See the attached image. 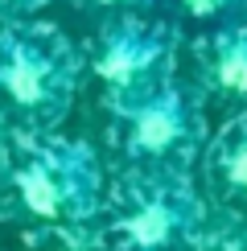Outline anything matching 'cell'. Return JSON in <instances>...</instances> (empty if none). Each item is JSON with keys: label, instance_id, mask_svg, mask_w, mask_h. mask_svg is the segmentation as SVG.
Listing matches in <instances>:
<instances>
[{"label": "cell", "instance_id": "52a82bcc", "mask_svg": "<svg viewBox=\"0 0 247 251\" xmlns=\"http://www.w3.org/2000/svg\"><path fill=\"white\" fill-rule=\"evenodd\" d=\"M198 91L226 103V116L247 111V25H222L198 58Z\"/></svg>", "mask_w": 247, "mask_h": 251}, {"label": "cell", "instance_id": "30bf717a", "mask_svg": "<svg viewBox=\"0 0 247 251\" xmlns=\"http://www.w3.org/2000/svg\"><path fill=\"white\" fill-rule=\"evenodd\" d=\"M95 4L99 8H111V17H120V13H136L144 0H95Z\"/></svg>", "mask_w": 247, "mask_h": 251}, {"label": "cell", "instance_id": "5b68a950", "mask_svg": "<svg viewBox=\"0 0 247 251\" xmlns=\"http://www.w3.org/2000/svg\"><path fill=\"white\" fill-rule=\"evenodd\" d=\"M87 75L103 91V111L148 95L177 78V29L140 13L107 17L87 54Z\"/></svg>", "mask_w": 247, "mask_h": 251}, {"label": "cell", "instance_id": "3957f363", "mask_svg": "<svg viewBox=\"0 0 247 251\" xmlns=\"http://www.w3.org/2000/svg\"><path fill=\"white\" fill-rule=\"evenodd\" d=\"M206 95L194 78H169L157 91L107 111V144L120 173H177L198 177L210 144Z\"/></svg>", "mask_w": 247, "mask_h": 251}, {"label": "cell", "instance_id": "8992f818", "mask_svg": "<svg viewBox=\"0 0 247 251\" xmlns=\"http://www.w3.org/2000/svg\"><path fill=\"white\" fill-rule=\"evenodd\" d=\"M198 185L219 214H247V111L214 128L198 165Z\"/></svg>", "mask_w": 247, "mask_h": 251}, {"label": "cell", "instance_id": "ba28073f", "mask_svg": "<svg viewBox=\"0 0 247 251\" xmlns=\"http://www.w3.org/2000/svg\"><path fill=\"white\" fill-rule=\"evenodd\" d=\"M190 251H247V214H210L206 231Z\"/></svg>", "mask_w": 247, "mask_h": 251}, {"label": "cell", "instance_id": "9c48e42d", "mask_svg": "<svg viewBox=\"0 0 247 251\" xmlns=\"http://www.w3.org/2000/svg\"><path fill=\"white\" fill-rule=\"evenodd\" d=\"M46 4L49 0H4V25L8 21H33V13Z\"/></svg>", "mask_w": 247, "mask_h": 251}, {"label": "cell", "instance_id": "7a4b0ae2", "mask_svg": "<svg viewBox=\"0 0 247 251\" xmlns=\"http://www.w3.org/2000/svg\"><path fill=\"white\" fill-rule=\"evenodd\" d=\"M210 214L198 177L116 173L87 243L91 251H190Z\"/></svg>", "mask_w": 247, "mask_h": 251}, {"label": "cell", "instance_id": "277c9868", "mask_svg": "<svg viewBox=\"0 0 247 251\" xmlns=\"http://www.w3.org/2000/svg\"><path fill=\"white\" fill-rule=\"evenodd\" d=\"M87 75V58L62 29L8 21L0 33V91L8 132H54Z\"/></svg>", "mask_w": 247, "mask_h": 251}, {"label": "cell", "instance_id": "6da1fadb", "mask_svg": "<svg viewBox=\"0 0 247 251\" xmlns=\"http://www.w3.org/2000/svg\"><path fill=\"white\" fill-rule=\"evenodd\" d=\"M91 144L58 132L4 136V214L25 231H87L107 202Z\"/></svg>", "mask_w": 247, "mask_h": 251}]
</instances>
